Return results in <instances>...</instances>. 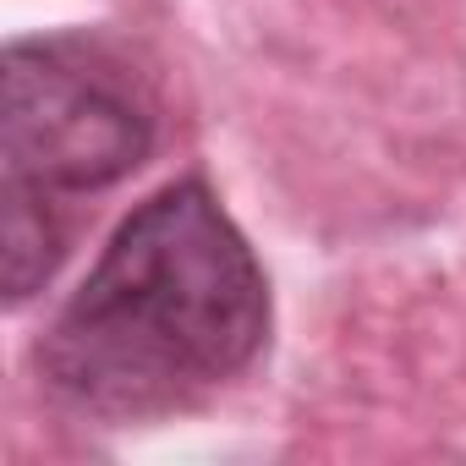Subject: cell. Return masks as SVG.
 <instances>
[{
  "instance_id": "1",
  "label": "cell",
  "mask_w": 466,
  "mask_h": 466,
  "mask_svg": "<svg viewBox=\"0 0 466 466\" xmlns=\"http://www.w3.org/2000/svg\"><path fill=\"white\" fill-rule=\"evenodd\" d=\"M264 340V264L214 187L181 176L116 225L34 362L45 390L72 411L143 422L253 368Z\"/></svg>"
},
{
  "instance_id": "2",
  "label": "cell",
  "mask_w": 466,
  "mask_h": 466,
  "mask_svg": "<svg viewBox=\"0 0 466 466\" xmlns=\"http://www.w3.org/2000/svg\"><path fill=\"white\" fill-rule=\"evenodd\" d=\"M154 148L143 94L94 50L17 39L0 56V181L77 198L127 181Z\"/></svg>"
},
{
  "instance_id": "3",
  "label": "cell",
  "mask_w": 466,
  "mask_h": 466,
  "mask_svg": "<svg viewBox=\"0 0 466 466\" xmlns=\"http://www.w3.org/2000/svg\"><path fill=\"white\" fill-rule=\"evenodd\" d=\"M72 242V225L61 219V198L23 187V181H0V291L6 308H23L50 286Z\"/></svg>"
}]
</instances>
